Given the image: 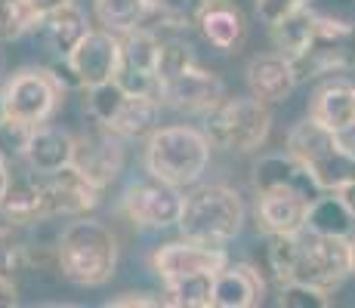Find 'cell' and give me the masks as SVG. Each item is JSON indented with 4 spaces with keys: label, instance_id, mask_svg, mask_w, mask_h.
I'll list each match as a JSON object with an SVG mask.
<instances>
[{
    "label": "cell",
    "instance_id": "obj_1",
    "mask_svg": "<svg viewBox=\"0 0 355 308\" xmlns=\"http://www.w3.org/2000/svg\"><path fill=\"white\" fill-rule=\"evenodd\" d=\"M263 262L278 284L300 280L331 293L352 275V237L315 235L309 228L297 235H269Z\"/></svg>",
    "mask_w": 355,
    "mask_h": 308
},
{
    "label": "cell",
    "instance_id": "obj_2",
    "mask_svg": "<svg viewBox=\"0 0 355 308\" xmlns=\"http://www.w3.org/2000/svg\"><path fill=\"white\" fill-rule=\"evenodd\" d=\"M56 262L71 284L102 287L118 269V237L99 219L74 216L56 241Z\"/></svg>",
    "mask_w": 355,
    "mask_h": 308
},
{
    "label": "cell",
    "instance_id": "obj_3",
    "mask_svg": "<svg viewBox=\"0 0 355 308\" xmlns=\"http://www.w3.org/2000/svg\"><path fill=\"white\" fill-rule=\"evenodd\" d=\"M210 139L204 129L173 123V127H158L146 142V170L158 179L186 188L204 176L210 163Z\"/></svg>",
    "mask_w": 355,
    "mask_h": 308
},
{
    "label": "cell",
    "instance_id": "obj_4",
    "mask_svg": "<svg viewBox=\"0 0 355 308\" xmlns=\"http://www.w3.org/2000/svg\"><path fill=\"white\" fill-rule=\"evenodd\" d=\"M182 237L210 246L232 244L244 228V201L229 185H201L186 194L182 216L176 222Z\"/></svg>",
    "mask_w": 355,
    "mask_h": 308
},
{
    "label": "cell",
    "instance_id": "obj_5",
    "mask_svg": "<svg viewBox=\"0 0 355 308\" xmlns=\"http://www.w3.org/2000/svg\"><path fill=\"white\" fill-rule=\"evenodd\" d=\"M288 152L306 163L322 191H340L355 182V152L340 133L306 118L288 133Z\"/></svg>",
    "mask_w": 355,
    "mask_h": 308
},
{
    "label": "cell",
    "instance_id": "obj_6",
    "mask_svg": "<svg viewBox=\"0 0 355 308\" xmlns=\"http://www.w3.org/2000/svg\"><path fill=\"white\" fill-rule=\"evenodd\" d=\"M272 129V114L269 105L259 102L254 93L250 96H235V99H223L204 114V136L210 139L214 148L223 152H238L248 154L257 152Z\"/></svg>",
    "mask_w": 355,
    "mask_h": 308
},
{
    "label": "cell",
    "instance_id": "obj_7",
    "mask_svg": "<svg viewBox=\"0 0 355 308\" xmlns=\"http://www.w3.org/2000/svg\"><path fill=\"white\" fill-rule=\"evenodd\" d=\"M65 90L53 68H22L0 90V111L25 127H40L59 111Z\"/></svg>",
    "mask_w": 355,
    "mask_h": 308
},
{
    "label": "cell",
    "instance_id": "obj_8",
    "mask_svg": "<svg viewBox=\"0 0 355 308\" xmlns=\"http://www.w3.org/2000/svg\"><path fill=\"white\" fill-rule=\"evenodd\" d=\"M182 203H186V194L176 185L164 182L152 173L133 179L121 194L124 216L139 228H152V231L170 228V225L180 222Z\"/></svg>",
    "mask_w": 355,
    "mask_h": 308
},
{
    "label": "cell",
    "instance_id": "obj_9",
    "mask_svg": "<svg viewBox=\"0 0 355 308\" xmlns=\"http://www.w3.org/2000/svg\"><path fill=\"white\" fill-rule=\"evenodd\" d=\"M62 62L74 78V90H90L114 80L121 68V37L108 28H90Z\"/></svg>",
    "mask_w": 355,
    "mask_h": 308
},
{
    "label": "cell",
    "instance_id": "obj_10",
    "mask_svg": "<svg viewBox=\"0 0 355 308\" xmlns=\"http://www.w3.org/2000/svg\"><path fill=\"white\" fill-rule=\"evenodd\" d=\"M229 265L226 246H210L201 241H170L152 253V271L161 278V284H173L195 275H216Z\"/></svg>",
    "mask_w": 355,
    "mask_h": 308
},
{
    "label": "cell",
    "instance_id": "obj_11",
    "mask_svg": "<svg viewBox=\"0 0 355 308\" xmlns=\"http://www.w3.org/2000/svg\"><path fill=\"white\" fill-rule=\"evenodd\" d=\"M158 99L161 105H170L176 111L186 114H207L214 105H220L226 99V87L214 71L201 68L192 62L189 68H182L180 74L161 80L158 84Z\"/></svg>",
    "mask_w": 355,
    "mask_h": 308
},
{
    "label": "cell",
    "instance_id": "obj_12",
    "mask_svg": "<svg viewBox=\"0 0 355 308\" xmlns=\"http://www.w3.org/2000/svg\"><path fill=\"white\" fill-rule=\"evenodd\" d=\"M161 44L152 31L139 28L121 34V68H118V84L127 93L142 96H158V56Z\"/></svg>",
    "mask_w": 355,
    "mask_h": 308
},
{
    "label": "cell",
    "instance_id": "obj_13",
    "mask_svg": "<svg viewBox=\"0 0 355 308\" xmlns=\"http://www.w3.org/2000/svg\"><path fill=\"white\" fill-rule=\"evenodd\" d=\"M355 62V31L346 22L322 16L318 22L315 44L309 46L303 59H297V74L300 78H318V74H337L346 71Z\"/></svg>",
    "mask_w": 355,
    "mask_h": 308
},
{
    "label": "cell",
    "instance_id": "obj_14",
    "mask_svg": "<svg viewBox=\"0 0 355 308\" xmlns=\"http://www.w3.org/2000/svg\"><path fill=\"white\" fill-rule=\"evenodd\" d=\"M46 194V219L56 216H87L99 203L102 188L90 182L78 167H65L53 176H44Z\"/></svg>",
    "mask_w": 355,
    "mask_h": 308
},
{
    "label": "cell",
    "instance_id": "obj_15",
    "mask_svg": "<svg viewBox=\"0 0 355 308\" xmlns=\"http://www.w3.org/2000/svg\"><path fill=\"white\" fill-rule=\"evenodd\" d=\"M254 191L266 194V191H293V194L315 201L322 194V185L315 182V176L306 170V163L291 152L284 154H266L254 163Z\"/></svg>",
    "mask_w": 355,
    "mask_h": 308
},
{
    "label": "cell",
    "instance_id": "obj_16",
    "mask_svg": "<svg viewBox=\"0 0 355 308\" xmlns=\"http://www.w3.org/2000/svg\"><path fill=\"white\" fill-rule=\"evenodd\" d=\"M74 167L96 182L102 191L114 182V176L124 167V139L114 136L112 129L102 127L99 133H90L78 139V152H74Z\"/></svg>",
    "mask_w": 355,
    "mask_h": 308
},
{
    "label": "cell",
    "instance_id": "obj_17",
    "mask_svg": "<svg viewBox=\"0 0 355 308\" xmlns=\"http://www.w3.org/2000/svg\"><path fill=\"white\" fill-rule=\"evenodd\" d=\"M266 296V280L257 265L229 262L214 275V308H254Z\"/></svg>",
    "mask_w": 355,
    "mask_h": 308
},
{
    "label": "cell",
    "instance_id": "obj_18",
    "mask_svg": "<svg viewBox=\"0 0 355 308\" xmlns=\"http://www.w3.org/2000/svg\"><path fill=\"white\" fill-rule=\"evenodd\" d=\"M74 152H78V139H71V136L59 127L40 123V127H31L28 145H25L22 157H25V163H28V170H34L37 176H53V173H59V170L71 167Z\"/></svg>",
    "mask_w": 355,
    "mask_h": 308
},
{
    "label": "cell",
    "instance_id": "obj_19",
    "mask_svg": "<svg viewBox=\"0 0 355 308\" xmlns=\"http://www.w3.org/2000/svg\"><path fill=\"white\" fill-rule=\"evenodd\" d=\"M0 213L12 225H37L46 222V194H44V176L34 170L28 173H10L3 194H0Z\"/></svg>",
    "mask_w": 355,
    "mask_h": 308
},
{
    "label": "cell",
    "instance_id": "obj_20",
    "mask_svg": "<svg viewBox=\"0 0 355 308\" xmlns=\"http://www.w3.org/2000/svg\"><path fill=\"white\" fill-rule=\"evenodd\" d=\"M297 65L282 56V53H263V56H254L248 65V87L250 93L257 96L266 105H275V102H284L288 96L297 90Z\"/></svg>",
    "mask_w": 355,
    "mask_h": 308
},
{
    "label": "cell",
    "instance_id": "obj_21",
    "mask_svg": "<svg viewBox=\"0 0 355 308\" xmlns=\"http://www.w3.org/2000/svg\"><path fill=\"white\" fill-rule=\"evenodd\" d=\"M34 31H37V40L53 56L65 59L68 53L80 44V37L90 31V22H87V12L80 10L78 0H74V3H68V6H59V10L37 16Z\"/></svg>",
    "mask_w": 355,
    "mask_h": 308
},
{
    "label": "cell",
    "instance_id": "obj_22",
    "mask_svg": "<svg viewBox=\"0 0 355 308\" xmlns=\"http://www.w3.org/2000/svg\"><path fill=\"white\" fill-rule=\"evenodd\" d=\"M309 201L293 191H266L257 194V222L266 235H297L306 228Z\"/></svg>",
    "mask_w": 355,
    "mask_h": 308
},
{
    "label": "cell",
    "instance_id": "obj_23",
    "mask_svg": "<svg viewBox=\"0 0 355 308\" xmlns=\"http://www.w3.org/2000/svg\"><path fill=\"white\" fill-rule=\"evenodd\" d=\"M318 22H322V12H315L312 6H303V10H297V12H291V16L272 22L269 37H272L275 53L288 56L291 62L303 59L306 53H309V46L315 44Z\"/></svg>",
    "mask_w": 355,
    "mask_h": 308
},
{
    "label": "cell",
    "instance_id": "obj_24",
    "mask_svg": "<svg viewBox=\"0 0 355 308\" xmlns=\"http://www.w3.org/2000/svg\"><path fill=\"white\" fill-rule=\"evenodd\" d=\"M309 118L334 133H346L355 118V87L346 80H327L309 102Z\"/></svg>",
    "mask_w": 355,
    "mask_h": 308
},
{
    "label": "cell",
    "instance_id": "obj_25",
    "mask_svg": "<svg viewBox=\"0 0 355 308\" xmlns=\"http://www.w3.org/2000/svg\"><path fill=\"white\" fill-rule=\"evenodd\" d=\"M161 118V99L158 96H142V93H127L121 111L114 114V120L105 129H112L114 136H121L124 142L148 139L158 129Z\"/></svg>",
    "mask_w": 355,
    "mask_h": 308
},
{
    "label": "cell",
    "instance_id": "obj_26",
    "mask_svg": "<svg viewBox=\"0 0 355 308\" xmlns=\"http://www.w3.org/2000/svg\"><path fill=\"white\" fill-rule=\"evenodd\" d=\"M306 228L315 235L331 237H352L355 231V213L349 203L343 201L340 191H322L315 201L309 203V216H306Z\"/></svg>",
    "mask_w": 355,
    "mask_h": 308
},
{
    "label": "cell",
    "instance_id": "obj_27",
    "mask_svg": "<svg viewBox=\"0 0 355 308\" xmlns=\"http://www.w3.org/2000/svg\"><path fill=\"white\" fill-rule=\"evenodd\" d=\"M201 31L210 40V46L229 53L244 40V16L232 3H210L201 16Z\"/></svg>",
    "mask_w": 355,
    "mask_h": 308
},
{
    "label": "cell",
    "instance_id": "obj_28",
    "mask_svg": "<svg viewBox=\"0 0 355 308\" xmlns=\"http://www.w3.org/2000/svg\"><path fill=\"white\" fill-rule=\"evenodd\" d=\"M96 16L108 31L127 34L146 22V0H96Z\"/></svg>",
    "mask_w": 355,
    "mask_h": 308
},
{
    "label": "cell",
    "instance_id": "obj_29",
    "mask_svg": "<svg viewBox=\"0 0 355 308\" xmlns=\"http://www.w3.org/2000/svg\"><path fill=\"white\" fill-rule=\"evenodd\" d=\"M210 299H214V275H195L173 280V284H164V305L210 308Z\"/></svg>",
    "mask_w": 355,
    "mask_h": 308
},
{
    "label": "cell",
    "instance_id": "obj_30",
    "mask_svg": "<svg viewBox=\"0 0 355 308\" xmlns=\"http://www.w3.org/2000/svg\"><path fill=\"white\" fill-rule=\"evenodd\" d=\"M210 0H146L148 16L161 19L170 28H192L207 12Z\"/></svg>",
    "mask_w": 355,
    "mask_h": 308
},
{
    "label": "cell",
    "instance_id": "obj_31",
    "mask_svg": "<svg viewBox=\"0 0 355 308\" xmlns=\"http://www.w3.org/2000/svg\"><path fill=\"white\" fill-rule=\"evenodd\" d=\"M37 25V10L31 0H0V44L25 37Z\"/></svg>",
    "mask_w": 355,
    "mask_h": 308
},
{
    "label": "cell",
    "instance_id": "obj_32",
    "mask_svg": "<svg viewBox=\"0 0 355 308\" xmlns=\"http://www.w3.org/2000/svg\"><path fill=\"white\" fill-rule=\"evenodd\" d=\"M124 99H127L124 87H121L118 80H105V84L87 90V111H90V118L96 120L99 127H108V123L114 120V114L121 111Z\"/></svg>",
    "mask_w": 355,
    "mask_h": 308
},
{
    "label": "cell",
    "instance_id": "obj_33",
    "mask_svg": "<svg viewBox=\"0 0 355 308\" xmlns=\"http://www.w3.org/2000/svg\"><path fill=\"white\" fill-rule=\"evenodd\" d=\"M278 305L282 308H327L331 305V299H327L324 290H318V287H312V284L288 280V284H282Z\"/></svg>",
    "mask_w": 355,
    "mask_h": 308
},
{
    "label": "cell",
    "instance_id": "obj_34",
    "mask_svg": "<svg viewBox=\"0 0 355 308\" xmlns=\"http://www.w3.org/2000/svg\"><path fill=\"white\" fill-rule=\"evenodd\" d=\"M195 62L192 46L180 44V40H164L161 44V56H158V84L173 74H180L182 68H189Z\"/></svg>",
    "mask_w": 355,
    "mask_h": 308
},
{
    "label": "cell",
    "instance_id": "obj_35",
    "mask_svg": "<svg viewBox=\"0 0 355 308\" xmlns=\"http://www.w3.org/2000/svg\"><path fill=\"white\" fill-rule=\"evenodd\" d=\"M28 133H31V127H25V123L0 118V154H3L6 161H10V157H22L25 145H28Z\"/></svg>",
    "mask_w": 355,
    "mask_h": 308
},
{
    "label": "cell",
    "instance_id": "obj_36",
    "mask_svg": "<svg viewBox=\"0 0 355 308\" xmlns=\"http://www.w3.org/2000/svg\"><path fill=\"white\" fill-rule=\"evenodd\" d=\"M303 6H312V0H257V16L266 25H272L278 19L291 16V12L303 10Z\"/></svg>",
    "mask_w": 355,
    "mask_h": 308
},
{
    "label": "cell",
    "instance_id": "obj_37",
    "mask_svg": "<svg viewBox=\"0 0 355 308\" xmlns=\"http://www.w3.org/2000/svg\"><path fill=\"white\" fill-rule=\"evenodd\" d=\"M22 262H25L22 244L12 241V231L0 228V278H3V275H12V271H16Z\"/></svg>",
    "mask_w": 355,
    "mask_h": 308
},
{
    "label": "cell",
    "instance_id": "obj_38",
    "mask_svg": "<svg viewBox=\"0 0 355 308\" xmlns=\"http://www.w3.org/2000/svg\"><path fill=\"white\" fill-rule=\"evenodd\" d=\"M108 308H127V305H164V296H152V293H124L118 299H108Z\"/></svg>",
    "mask_w": 355,
    "mask_h": 308
},
{
    "label": "cell",
    "instance_id": "obj_39",
    "mask_svg": "<svg viewBox=\"0 0 355 308\" xmlns=\"http://www.w3.org/2000/svg\"><path fill=\"white\" fill-rule=\"evenodd\" d=\"M12 305H19V287L12 284L10 275H3L0 278V308H12Z\"/></svg>",
    "mask_w": 355,
    "mask_h": 308
},
{
    "label": "cell",
    "instance_id": "obj_40",
    "mask_svg": "<svg viewBox=\"0 0 355 308\" xmlns=\"http://www.w3.org/2000/svg\"><path fill=\"white\" fill-rule=\"evenodd\" d=\"M6 182H10V163H6V157L0 154V194H3Z\"/></svg>",
    "mask_w": 355,
    "mask_h": 308
},
{
    "label": "cell",
    "instance_id": "obj_41",
    "mask_svg": "<svg viewBox=\"0 0 355 308\" xmlns=\"http://www.w3.org/2000/svg\"><path fill=\"white\" fill-rule=\"evenodd\" d=\"M340 194H343V201L349 203V210L355 213V182H349L346 188H340Z\"/></svg>",
    "mask_w": 355,
    "mask_h": 308
},
{
    "label": "cell",
    "instance_id": "obj_42",
    "mask_svg": "<svg viewBox=\"0 0 355 308\" xmlns=\"http://www.w3.org/2000/svg\"><path fill=\"white\" fill-rule=\"evenodd\" d=\"M340 136H343V139H346V142H349V145L355 148V118H352V127L346 129V133H340Z\"/></svg>",
    "mask_w": 355,
    "mask_h": 308
},
{
    "label": "cell",
    "instance_id": "obj_43",
    "mask_svg": "<svg viewBox=\"0 0 355 308\" xmlns=\"http://www.w3.org/2000/svg\"><path fill=\"white\" fill-rule=\"evenodd\" d=\"M352 275H355V237H352Z\"/></svg>",
    "mask_w": 355,
    "mask_h": 308
},
{
    "label": "cell",
    "instance_id": "obj_44",
    "mask_svg": "<svg viewBox=\"0 0 355 308\" xmlns=\"http://www.w3.org/2000/svg\"><path fill=\"white\" fill-rule=\"evenodd\" d=\"M210 3H232V0H210Z\"/></svg>",
    "mask_w": 355,
    "mask_h": 308
}]
</instances>
